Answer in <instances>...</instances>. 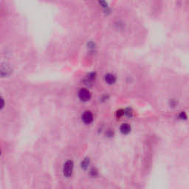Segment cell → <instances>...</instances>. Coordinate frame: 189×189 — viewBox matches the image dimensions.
Segmentation results:
<instances>
[{"instance_id":"9c48e42d","label":"cell","mask_w":189,"mask_h":189,"mask_svg":"<svg viewBox=\"0 0 189 189\" xmlns=\"http://www.w3.org/2000/svg\"><path fill=\"white\" fill-rule=\"evenodd\" d=\"M5 106V101L2 97H0V110H2Z\"/></svg>"},{"instance_id":"8fae6325","label":"cell","mask_w":189,"mask_h":189,"mask_svg":"<svg viewBox=\"0 0 189 189\" xmlns=\"http://www.w3.org/2000/svg\"><path fill=\"white\" fill-rule=\"evenodd\" d=\"M1 155H2V151L0 150V156H1Z\"/></svg>"},{"instance_id":"30bf717a","label":"cell","mask_w":189,"mask_h":189,"mask_svg":"<svg viewBox=\"0 0 189 189\" xmlns=\"http://www.w3.org/2000/svg\"><path fill=\"white\" fill-rule=\"evenodd\" d=\"M179 117H180V118L182 119V120H183V119L185 120V119L187 118V115H186V114L184 112H182L180 114V115H179Z\"/></svg>"},{"instance_id":"6da1fadb","label":"cell","mask_w":189,"mask_h":189,"mask_svg":"<svg viewBox=\"0 0 189 189\" xmlns=\"http://www.w3.org/2000/svg\"><path fill=\"white\" fill-rule=\"evenodd\" d=\"M74 170V163L72 160H67L63 166V174L65 177L69 178L72 175Z\"/></svg>"},{"instance_id":"277c9868","label":"cell","mask_w":189,"mask_h":189,"mask_svg":"<svg viewBox=\"0 0 189 189\" xmlns=\"http://www.w3.org/2000/svg\"><path fill=\"white\" fill-rule=\"evenodd\" d=\"M11 69L10 66L7 64H2L0 65V75H2L3 77L8 76L11 74Z\"/></svg>"},{"instance_id":"5b68a950","label":"cell","mask_w":189,"mask_h":189,"mask_svg":"<svg viewBox=\"0 0 189 189\" xmlns=\"http://www.w3.org/2000/svg\"><path fill=\"white\" fill-rule=\"evenodd\" d=\"M105 81L106 84L109 85L114 84L116 81L115 75L112 73H108L105 75Z\"/></svg>"},{"instance_id":"52a82bcc","label":"cell","mask_w":189,"mask_h":189,"mask_svg":"<svg viewBox=\"0 0 189 189\" xmlns=\"http://www.w3.org/2000/svg\"><path fill=\"white\" fill-rule=\"evenodd\" d=\"M89 163H90V160H89V159L88 158V157H86V158L84 159V160H82L81 163V168L84 169V170H86L87 168L89 167Z\"/></svg>"},{"instance_id":"7a4b0ae2","label":"cell","mask_w":189,"mask_h":189,"mask_svg":"<svg viewBox=\"0 0 189 189\" xmlns=\"http://www.w3.org/2000/svg\"><path fill=\"white\" fill-rule=\"evenodd\" d=\"M79 98L82 101H88L91 98V93L88 89H81L79 92Z\"/></svg>"},{"instance_id":"8992f818","label":"cell","mask_w":189,"mask_h":189,"mask_svg":"<svg viewBox=\"0 0 189 189\" xmlns=\"http://www.w3.org/2000/svg\"><path fill=\"white\" fill-rule=\"evenodd\" d=\"M120 131L123 134H128L131 132V126L129 123H123L120 127Z\"/></svg>"},{"instance_id":"ba28073f","label":"cell","mask_w":189,"mask_h":189,"mask_svg":"<svg viewBox=\"0 0 189 189\" xmlns=\"http://www.w3.org/2000/svg\"><path fill=\"white\" fill-rule=\"evenodd\" d=\"M90 175L92 176V177H96L98 176V171L97 169L95 168H92V169L90 170Z\"/></svg>"},{"instance_id":"3957f363","label":"cell","mask_w":189,"mask_h":189,"mask_svg":"<svg viewBox=\"0 0 189 189\" xmlns=\"http://www.w3.org/2000/svg\"><path fill=\"white\" fill-rule=\"evenodd\" d=\"M81 119L82 121H83L85 124L89 125L90 124V123H92V121H93V115H92V112H89V111H86V112H84L83 114H82Z\"/></svg>"}]
</instances>
